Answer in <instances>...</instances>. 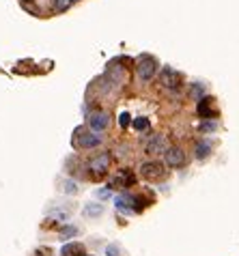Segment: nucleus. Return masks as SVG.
Returning a JSON list of instances; mask_svg holds the SVG:
<instances>
[{"instance_id":"f257e3e1","label":"nucleus","mask_w":239,"mask_h":256,"mask_svg":"<svg viewBox=\"0 0 239 256\" xmlns=\"http://www.w3.org/2000/svg\"><path fill=\"white\" fill-rule=\"evenodd\" d=\"M136 74L142 82L153 80V76L158 74V60L151 54H142L136 58Z\"/></svg>"},{"instance_id":"f03ea898","label":"nucleus","mask_w":239,"mask_h":256,"mask_svg":"<svg viewBox=\"0 0 239 256\" xmlns=\"http://www.w3.org/2000/svg\"><path fill=\"white\" fill-rule=\"evenodd\" d=\"M76 144L80 148H95L102 144V136L97 132H88L84 127H78L76 130Z\"/></svg>"},{"instance_id":"7ed1b4c3","label":"nucleus","mask_w":239,"mask_h":256,"mask_svg":"<svg viewBox=\"0 0 239 256\" xmlns=\"http://www.w3.org/2000/svg\"><path fill=\"white\" fill-rule=\"evenodd\" d=\"M142 200H140L138 196H132V194H118L114 198V204L118 211H125V213H140L142 211V204H140Z\"/></svg>"},{"instance_id":"20e7f679","label":"nucleus","mask_w":239,"mask_h":256,"mask_svg":"<svg viewBox=\"0 0 239 256\" xmlns=\"http://www.w3.org/2000/svg\"><path fill=\"white\" fill-rule=\"evenodd\" d=\"M140 172H142L144 179L156 181L166 174V170H164V164H160V162H144L142 166H140Z\"/></svg>"},{"instance_id":"39448f33","label":"nucleus","mask_w":239,"mask_h":256,"mask_svg":"<svg viewBox=\"0 0 239 256\" xmlns=\"http://www.w3.org/2000/svg\"><path fill=\"white\" fill-rule=\"evenodd\" d=\"M144 151L149 155H160V153H166L168 151V142H166V136H162V134H153L146 142Z\"/></svg>"},{"instance_id":"423d86ee","label":"nucleus","mask_w":239,"mask_h":256,"mask_svg":"<svg viewBox=\"0 0 239 256\" xmlns=\"http://www.w3.org/2000/svg\"><path fill=\"white\" fill-rule=\"evenodd\" d=\"M160 82L164 88H179L181 86V76L170 67H164L160 74Z\"/></svg>"},{"instance_id":"0eeeda50","label":"nucleus","mask_w":239,"mask_h":256,"mask_svg":"<svg viewBox=\"0 0 239 256\" xmlns=\"http://www.w3.org/2000/svg\"><path fill=\"white\" fill-rule=\"evenodd\" d=\"M164 162H166V166H170V168H181L186 164V153L181 151L179 146H172L164 153Z\"/></svg>"},{"instance_id":"6e6552de","label":"nucleus","mask_w":239,"mask_h":256,"mask_svg":"<svg viewBox=\"0 0 239 256\" xmlns=\"http://www.w3.org/2000/svg\"><path fill=\"white\" fill-rule=\"evenodd\" d=\"M110 153H100V155H95V158H90L88 162V170H93L95 174H104L108 170L110 166Z\"/></svg>"},{"instance_id":"1a4fd4ad","label":"nucleus","mask_w":239,"mask_h":256,"mask_svg":"<svg viewBox=\"0 0 239 256\" xmlns=\"http://www.w3.org/2000/svg\"><path fill=\"white\" fill-rule=\"evenodd\" d=\"M88 125H90V130H95V132H104V130H108V125H110V116L106 112H90Z\"/></svg>"},{"instance_id":"9d476101","label":"nucleus","mask_w":239,"mask_h":256,"mask_svg":"<svg viewBox=\"0 0 239 256\" xmlns=\"http://www.w3.org/2000/svg\"><path fill=\"white\" fill-rule=\"evenodd\" d=\"M134 174H132V170L130 168H121V172H118L114 179L110 181V186L108 188H130V186H134Z\"/></svg>"},{"instance_id":"9b49d317","label":"nucleus","mask_w":239,"mask_h":256,"mask_svg":"<svg viewBox=\"0 0 239 256\" xmlns=\"http://www.w3.org/2000/svg\"><path fill=\"white\" fill-rule=\"evenodd\" d=\"M212 102L214 99H209V97H202L198 106H196V112H198V116L202 118H212Z\"/></svg>"},{"instance_id":"f8f14e48","label":"nucleus","mask_w":239,"mask_h":256,"mask_svg":"<svg viewBox=\"0 0 239 256\" xmlns=\"http://www.w3.org/2000/svg\"><path fill=\"white\" fill-rule=\"evenodd\" d=\"M194 153L198 160H205L209 153H212V142H196L194 146Z\"/></svg>"},{"instance_id":"ddd939ff","label":"nucleus","mask_w":239,"mask_h":256,"mask_svg":"<svg viewBox=\"0 0 239 256\" xmlns=\"http://www.w3.org/2000/svg\"><path fill=\"white\" fill-rule=\"evenodd\" d=\"M60 254H62V256H84L80 244H67L65 248H62Z\"/></svg>"},{"instance_id":"4468645a","label":"nucleus","mask_w":239,"mask_h":256,"mask_svg":"<svg viewBox=\"0 0 239 256\" xmlns=\"http://www.w3.org/2000/svg\"><path fill=\"white\" fill-rule=\"evenodd\" d=\"M102 211H104V207L100 202H88L86 207H84V216H90V218H97V216H102Z\"/></svg>"},{"instance_id":"2eb2a0df","label":"nucleus","mask_w":239,"mask_h":256,"mask_svg":"<svg viewBox=\"0 0 239 256\" xmlns=\"http://www.w3.org/2000/svg\"><path fill=\"white\" fill-rule=\"evenodd\" d=\"M134 127H136L138 132H149L151 123H149V118H144V116H138L136 120H134Z\"/></svg>"},{"instance_id":"dca6fc26","label":"nucleus","mask_w":239,"mask_h":256,"mask_svg":"<svg viewBox=\"0 0 239 256\" xmlns=\"http://www.w3.org/2000/svg\"><path fill=\"white\" fill-rule=\"evenodd\" d=\"M74 0H54V11L56 13H62V11H67L69 6H72Z\"/></svg>"},{"instance_id":"f3484780","label":"nucleus","mask_w":239,"mask_h":256,"mask_svg":"<svg viewBox=\"0 0 239 256\" xmlns=\"http://www.w3.org/2000/svg\"><path fill=\"white\" fill-rule=\"evenodd\" d=\"M58 234H60V239H67V237H74V234H78V228H76V226H65V228L58 230Z\"/></svg>"},{"instance_id":"a211bd4d","label":"nucleus","mask_w":239,"mask_h":256,"mask_svg":"<svg viewBox=\"0 0 239 256\" xmlns=\"http://www.w3.org/2000/svg\"><path fill=\"white\" fill-rule=\"evenodd\" d=\"M130 118H132V116L128 114V112H121V116H118V125H121L123 130H125V127H130V123H132Z\"/></svg>"},{"instance_id":"6ab92c4d","label":"nucleus","mask_w":239,"mask_h":256,"mask_svg":"<svg viewBox=\"0 0 239 256\" xmlns=\"http://www.w3.org/2000/svg\"><path fill=\"white\" fill-rule=\"evenodd\" d=\"M65 192L67 194H76V192H78V186L72 183V181H65Z\"/></svg>"},{"instance_id":"aec40b11","label":"nucleus","mask_w":239,"mask_h":256,"mask_svg":"<svg viewBox=\"0 0 239 256\" xmlns=\"http://www.w3.org/2000/svg\"><path fill=\"white\" fill-rule=\"evenodd\" d=\"M106 256H118V246L116 244H112L106 248Z\"/></svg>"},{"instance_id":"412c9836","label":"nucleus","mask_w":239,"mask_h":256,"mask_svg":"<svg viewBox=\"0 0 239 256\" xmlns=\"http://www.w3.org/2000/svg\"><path fill=\"white\" fill-rule=\"evenodd\" d=\"M216 127H218V123H212V120H207V123L200 125V130H202V132H214Z\"/></svg>"},{"instance_id":"4be33fe9","label":"nucleus","mask_w":239,"mask_h":256,"mask_svg":"<svg viewBox=\"0 0 239 256\" xmlns=\"http://www.w3.org/2000/svg\"><path fill=\"white\" fill-rule=\"evenodd\" d=\"M84 256H88V254H84Z\"/></svg>"}]
</instances>
